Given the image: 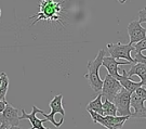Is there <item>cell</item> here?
Instances as JSON below:
<instances>
[{
  "label": "cell",
  "mask_w": 146,
  "mask_h": 129,
  "mask_svg": "<svg viewBox=\"0 0 146 129\" xmlns=\"http://www.w3.org/2000/svg\"><path fill=\"white\" fill-rule=\"evenodd\" d=\"M64 0L54 1V0H40L39 3V12L35 13L34 15L29 16V20H34L31 25L34 26L39 21H44L47 23L56 22L60 24H64L62 21V5Z\"/></svg>",
  "instance_id": "obj_1"
},
{
  "label": "cell",
  "mask_w": 146,
  "mask_h": 129,
  "mask_svg": "<svg viewBox=\"0 0 146 129\" xmlns=\"http://www.w3.org/2000/svg\"><path fill=\"white\" fill-rule=\"evenodd\" d=\"M105 50H100L98 53L96 57L94 59L93 61H89L88 62V73L84 75V78L88 80L90 87L93 89L94 92L100 93L102 90V86H103V80L100 78V67L102 66L103 63V59L105 57Z\"/></svg>",
  "instance_id": "obj_2"
},
{
  "label": "cell",
  "mask_w": 146,
  "mask_h": 129,
  "mask_svg": "<svg viewBox=\"0 0 146 129\" xmlns=\"http://www.w3.org/2000/svg\"><path fill=\"white\" fill-rule=\"evenodd\" d=\"M49 106L51 108L50 114L43 113L46 120H49L51 124H53L55 127H60L64 123V115H65V110L63 108V94H58L56 97L50 101Z\"/></svg>",
  "instance_id": "obj_3"
},
{
  "label": "cell",
  "mask_w": 146,
  "mask_h": 129,
  "mask_svg": "<svg viewBox=\"0 0 146 129\" xmlns=\"http://www.w3.org/2000/svg\"><path fill=\"white\" fill-rule=\"evenodd\" d=\"M93 119V123L101 124L107 129H120L125 122L130 118V116H110V115H100V114L88 111Z\"/></svg>",
  "instance_id": "obj_4"
},
{
  "label": "cell",
  "mask_w": 146,
  "mask_h": 129,
  "mask_svg": "<svg viewBox=\"0 0 146 129\" xmlns=\"http://www.w3.org/2000/svg\"><path fill=\"white\" fill-rule=\"evenodd\" d=\"M107 50L110 52V57L119 60L123 59L125 61H129L131 64H135V60L131 57V52L134 50L133 45H122L120 42L117 43H108L107 45Z\"/></svg>",
  "instance_id": "obj_5"
},
{
  "label": "cell",
  "mask_w": 146,
  "mask_h": 129,
  "mask_svg": "<svg viewBox=\"0 0 146 129\" xmlns=\"http://www.w3.org/2000/svg\"><path fill=\"white\" fill-rule=\"evenodd\" d=\"M131 93L125 88H121L120 91L115 96L113 103L117 108V116H130L131 115Z\"/></svg>",
  "instance_id": "obj_6"
},
{
  "label": "cell",
  "mask_w": 146,
  "mask_h": 129,
  "mask_svg": "<svg viewBox=\"0 0 146 129\" xmlns=\"http://www.w3.org/2000/svg\"><path fill=\"white\" fill-rule=\"evenodd\" d=\"M20 122V111L8 102L3 112L0 113V129H5L11 126H19Z\"/></svg>",
  "instance_id": "obj_7"
},
{
  "label": "cell",
  "mask_w": 146,
  "mask_h": 129,
  "mask_svg": "<svg viewBox=\"0 0 146 129\" xmlns=\"http://www.w3.org/2000/svg\"><path fill=\"white\" fill-rule=\"evenodd\" d=\"M121 85L116 79L115 77L110 76V74H107L105 76L104 80H103V86H102V90H101V94L102 97H104L106 100H108L110 102H113V100L115 98V96L120 91L121 89Z\"/></svg>",
  "instance_id": "obj_8"
},
{
  "label": "cell",
  "mask_w": 146,
  "mask_h": 129,
  "mask_svg": "<svg viewBox=\"0 0 146 129\" xmlns=\"http://www.w3.org/2000/svg\"><path fill=\"white\" fill-rule=\"evenodd\" d=\"M22 115L20 116V120H23V119H28L29 123L31 124V129H51V128H48V127H44L43 126V123L46 122V119H39L37 117V113H40L43 114L44 112L38 108L36 105H33V111H31L29 114H27L25 112L24 108L21 110Z\"/></svg>",
  "instance_id": "obj_9"
},
{
  "label": "cell",
  "mask_w": 146,
  "mask_h": 129,
  "mask_svg": "<svg viewBox=\"0 0 146 129\" xmlns=\"http://www.w3.org/2000/svg\"><path fill=\"white\" fill-rule=\"evenodd\" d=\"M128 34L130 37V45H134L146 38V29L142 27L139 21H132L128 25Z\"/></svg>",
  "instance_id": "obj_10"
},
{
  "label": "cell",
  "mask_w": 146,
  "mask_h": 129,
  "mask_svg": "<svg viewBox=\"0 0 146 129\" xmlns=\"http://www.w3.org/2000/svg\"><path fill=\"white\" fill-rule=\"evenodd\" d=\"M130 105L134 108V112L131 113L130 118H146V108L144 106V101L135 92L131 93Z\"/></svg>",
  "instance_id": "obj_11"
},
{
  "label": "cell",
  "mask_w": 146,
  "mask_h": 129,
  "mask_svg": "<svg viewBox=\"0 0 146 129\" xmlns=\"http://www.w3.org/2000/svg\"><path fill=\"white\" fill-rule=\"evenodd\" d=\"M131 63L129 61H125V62H119V61H117L116 59L111 57H106L105 55L104 59H103V63H102V65H104L106 68H107V71H108V74H110V76H113V77H115L117 80L120 78V75L119 74V70H118V66L119 65H130Z\"/></svg>",
  "instance_id": "obj_12"
},
{
  "label": "cell",
  "mask_w": 146,
  "mask_h": 129,
  "mask_svg": "<svg viewBox=\"0 0 146 129\" xmlns=\"http://www.w3.org/2000/svg\"><path fill=\"white\" fill-rule=\"evenodd\" d=\"M118 82L120 83L121 87L125 88V90H127V91H129L130 93H133L137 88H140V87L143 86V83H142V82L136 83V82L131 80V78L127 76V72H125V70H123L122 74L120 75V78L118 79Z\"/></svg>",
  "instance_id": "obj_13"
},
{
  "label": "cell",
  "mask_w": 146,
  "mask_h": 129,
  "mask_svg": "<svg viewBox=\"0 0 146 129\" xmlns=\"http://www.w3.org/2000/svg\"><path fill=\"white\" fill-rule=\"evenodd\" d=\"M139 76L141 78V82L143 83V86L146 87V65L142 64V63H135L133 64L131 70L129 72H127V76L128 77H132V76Z\"/></svg>",
  "instance_id": "obj_14"
},
{
  "label": "cell",
  "mask_w": 146,
  "mask_h": 129,
  "mask_svg": "<svg viewBox=\"0 0 146 129\" xmlns=\"http://www.w3.org/2000/svg\"><path fill=\"white\" fill-rule=\"evenodd\" d=\"M102 94L100 93L98 94V97L94 99L93 101L89 102V104L87 105V110L88 111H92V112H95V113L100 114V115H103V102H102Z\"/></svg>",
  "instance_id": "obj_15"
},
{
  "label": "cell",
  "mask_w": 146,
  "mask_h": 129,
  "mask_svg": "<svg viewBox=\"0 0 146 129\" xmlns=\"http://www.w3.org/2000/svg\"><path fill=\"white\" fill-rule=\"evenodd\" d=\"M1 77V86H0V101H5V94L9 88V78L7 76L5 73H1L0 74Z\"/></svg>",
  "instance_id": "obj_16"
},
{
  "label": "cell",
  "mask_w": 146,
  "mask_h": 129,
  "mask_svg": "<svg viewBox=\"0 0 146 129\" xmlns=\"http://www.w3.org/2000/svg\"><path fill=\"white\" fill-rule=\"evenodd\" d=\"M103 115H110V116H116L117 115V108L113 102H110L108 100H105L103 103Z\"/></svg>",
  "instance_id": "obj_17"
},
{
  "label": "cell",
  "mask_w": 146,
  "mask_h": 129,
  "mask_svg": "<svg viewBox=\"0 0 146 129\" xmlns=\"http://www.w3.org/2000/svg\"><path fill=\"white\" fill-rule=\"evenodd\" d=\"M135 55H134V60H135V63H142V64H144L146 65V55L144 54H142V53H134Z\"/></svg>",
  "instance_id": "obj_18"
},
{
  "label": "cell",
  "mask_w": 146,
  "mask_h": 129,
  "mask_svg": "<svg viewBox=\"0 0 146 129\" xmlns=\"http://www.w3.org/2000/svg\"><path fill=\"white\" fill-rule=\"evenodd\" d=\"M134 92H135L143 101H146V88H144L143 86H142V87L137 88Z\"/></svg>",
  "instance_id": "obj_19"
},
{
  "label": "cell",
  "mask_w": 146,
  "mask_h": 129,
  "mask_svg": "<svg viewBox=\"0 0 146 129\" xmlns=\"http://www.w3.org/2000/svg\"><path fill=\"white\" fill-rule=\"evenodd\" d=\"M139 22L140 23H146V7H144L143 10L139 12Z\"/></svg>",
  "instance_id": "obj_20"
},
{
  "label": "cell",
  "mask_w": 146,
  "mask_h": 129,
  "mask_svg": "<svg viewBox=\"0 0 146 129\" xmlns=\"http://www.w3.org/2000/svg\"><path fill=\"white\" fill-rule=\"evenodd\" d=\"M7 103H8V102H7V100H5V101H0V113H2V112H3V110H5V104Z\"/></svg>",
  "instance_id": "obj_21"
},
{
  "label": "cell",
  "mask_w": 146,
  "mask_h": 129,
  "mask_svg": "<svg viewBox=\"0 0 146 129\" xmlns=\"http://www.w3.org/2000/svg\"><path fill=\"white\" fill-rule=\"evenodd\" d=\"M5 129H22V128H20L19 126H11V127H8V128Z\"/></svg>",
  "instance_id": "obj_22"
},
{
  "label": "cell",
  "mask_w": 146,
  "mask_h": 129,
  "mask_svg": "<svg viewBox=\"0 0 146 129\" xmlns=\"http://www.w3.org/2000/svg\"><path fill=\"white\" fill-rule=\"evenodd\" d=\"M117 1H118V2H119L120 5H123V3H125V2H127V1H128V0H117Z\"/></svg>",
  "instance_id": "obj_23"
},
{
  "label": "cell",
  "mask_w": 146,
  "mask_h": 129,
  "mask_svg": "<svg viewBox=\"0 0 146 129\" xmlns=\"http://www.w3.org/2000/svg\"><path fill=\"white\" fill-rule=\"evenodd\" d=\"M0 86H1V77H0Z\"/></svg>",
  "instance_id": "obj_24"
},
{
  "label": "cell",
  "mask_w": 146,
  "mask_h": 129,
  "mask_svg": "<svg viewBox=\"0 0 146 129\" xmlns=\"http://www.w3.org/2000/svg\"><path fill=\"white\" fill-rule=\"evenodd\" d=\"M0 16H1V9H0Z\"/></svg>",
  "instance_id": "obj_25"
}]
</instances>
